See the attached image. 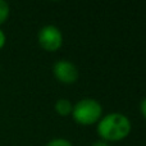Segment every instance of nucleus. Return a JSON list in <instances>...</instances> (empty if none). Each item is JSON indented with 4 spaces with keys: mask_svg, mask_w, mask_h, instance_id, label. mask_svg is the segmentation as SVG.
I'll use <instances>...</instances> for the list:
<instances>
[{
    "mask_svg": "<svg viewBox=\"0 0 146 146\" xmlns=\"http://www.w3.org/2000/svg\"><path fill=\"white\" fill-rule=\"evenodd\" d=\"M96 131H98L99 136L101 137V140L106 142L119 141L129 135L131 121L124 114L113 111V113L106 114L99 121Z\"/></svg>",
    "mask_w": 146,
    "mask_h": 146,
    "instance_id": "f257e3e1",
    "label": "nucleus"
},
{
    "mask_svg": "<svg viewBox=\"0 0 146 146\" xmlns=\"http://www.w3.org/2000/svg\"><path fill=\"white\" fill-rule=\"evenodd\" d=\"M46 146H72V144L66 139H53L46 144Z\"/></svg>",
    "mask_w": 146,
    "mask_h": 146,
    "instance_id": "0eeeda50",
    "label": "nucleus"
},
{
    "mask_svg": "<svg viewBox=\"0 0 146 146\" xmlns=\"http://www.w3.org/2000/svg\"><path fill=\"white\" fill-rule=\"evenodd\" d=\"M54 108H55L56 113L64 117V115H69V114H72L73 105L68 99H59V100L55 103V106H54Z\"/></svg>",
    "mask_w": 146,
    "mask_h": 146,
    "instance_id": "39448f33",
    "label": "nucleus"
},
{
    "mask_svg": "<svg viewBox=\"0 0 146 146\" xmlns=\"http://www.w3.org/2000/svg\"><path fill=\"white\" fill-rule=\"evenodd\" d=\"M140 110H141V114L142 117L146 119V98H144L140 103Z\"/></svg>",
    "mask_w": 146,
    "mask_h": 146,
    "instance_id": "6e6552de",
    "label": "nucleus"
},
{
    "mask_svg": "<svg viewBox=\"0 0 146 146\" xmlns=\"http://www.w3.org/2000/svg\"><path fill=\"white\" fill-rule=\"evenodd\" d=\"M5 41H7V37H5V33L1 31L0 28V49H3V46L5 45Z\"/></svg>",
    "mask_w": 146,
    "mask_h": 146,
    "instance_id": "1a4fd4ad",
    "label": "nucleus"
},
{
    "mask_svg": "<svg viewBox=\"0 0 146 146\" xmlns=\"http://www.w3.org/2000/svg\"><path fill=\"white\" fill-rule=\"evenodd\" d=\"M91 146H109V144L104 140H99V141H95Z\"/></svg>",
    "mask_w": 146,
    "mask_h": 146,
    "instance_id": "9d476101",
    "label": "nucleus"
},
{
    "mask_svg": "<svg viewBox=\"0 0 146 146\" xmlns=\"http://www.w3.org/2000/svg\"><path fill=\"white\" fill-rule=\"evenodd\" d=\"M103 114V106L95 99L86 98L77 101L73 105L72 117L78 124L82 126H90L100 119Z\"/></svg>",
    "mask_w": 146,
    "mask_h": 146,
    "instance_id": "f03ea898",
    "label": "nucleus"
},
{
    "mask_svg": "<svg viewBox=\"0 0 146 146\" xmlns=\"http://www.w3.org/2000/svg\"><path fill=\"white\" fill-rule=\"evenodd\" d=\"M38 44L46 51H55L63 44V35L54 25H46L40 28L37 35Z\"/></svg>",
    "mask_w": 146,
    "mask_h": 146,
    "instance_id": "7ed1b4c3",
    "label": "nucleus"
},
{
    "mask_svg": "<svg viewBox=\"0 0 146 146\" xmlns=\"http://www.w3.org/2000/svg\"><path fill=\"white\" fill-rule=\"evenodd\" d=\"M10 14V7L5 0H0V26L4 25Z\"/></svg>",
    "mask_w": 146,
    "mask_h": 146,
    "instance_id": "423d86ee",
    "label": "nucleus"
},
{
    "mask_svg": "<svg viewBox=\"0 0 146 146\" xmlns=\"http://www.w3.org/2000/svg\"><path fill=\"white\" fill-rule=\"evenodd\" d=\"M53 73L63 83H73L78 78V69L72 62L60 59L53 66Z\"/></svg>",
    "mask_w": 146,
    "mask_h": 146,
    "instance_id": "20e7f679",
    "label": "nucleus"
}]
</instances>
